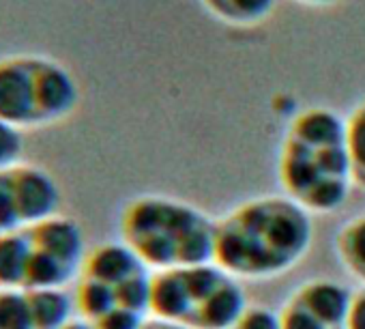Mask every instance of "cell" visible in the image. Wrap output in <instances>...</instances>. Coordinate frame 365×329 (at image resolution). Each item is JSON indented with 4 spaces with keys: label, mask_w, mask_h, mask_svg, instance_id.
<instances>
[{
    "label": "cell",
    "mask_w": 365,
    "mask_h": 329,
    "mask_svg": "<svg viewBox=\"0 0 365 329\" xmlns=\"http://www.w3.org/2000/svg\"><path fill=\"white\" fill-rule=\"evenodd\" d=\"M312 241L309 211L286 194L256 196L217 220L215 265L239 280H271L297 267Z\"/></svg>",
    "instance_id": "obj_1"
},
{
    "label": "cell",
    "mask_w": 365,
    "mask_h": 329,
    "mask_svg": "<svg viewBox=\"0 0 365 329\" xmlns=\"http://www.w3.org/2000/svg\"><path fill=\"white\" fill-rule=\"evenodd\" d=\"M217 220L163 194L129 198L118 216L120 241L155 273L215 263Z\"/></svg>",
    "instance_id": "obj_2"
},
{
    "label": "cell",
    "mask_w": 365,
    "mask_h": 329,
    "mask_svg": "<svg viewBox=\"0 0 365 329\" xmlns=\"http://www.w3.org/2000/svg\"><path fill=\"white\" fill-rule=\"evenodd\" d=\"M241 280L215 263L155 271L150 314L192 329H230L247 310Z\"/></svg>",
    "instance_id": "obj_3"
},
{
    "label": "cell",
    "mask_w": 365,
    "mask_h": 329,
    "mask_svg": "<svg viewBox=\"0 0 365 329\" xmlns=\"http://www.w3.org/2000/svg\"><path fill=\"white\" fill-rule=\"evenodd\" d=\"M277 179L288 198L309 213H335L350 188V157L344 146L305 144L284 138L277 157Z\"/></svg>",
    "instance_id": "obj_4"
},
{
    "label": "cell",
    "mask_w": 365,
    "mask_h": 329,
    "mask_svg": "<svg viewBox=\"0 0 365 329\" xmlns=\"http://www.w3.org/2000/svg\"><path fill=\"white\" fill-rule=\"evenodd\" d=\"M33 69L39 127L63 123L80 106V84L76 76L61 61L43 54H33Z\"/></svg>",
    "instance_id": "obj_5"
},
{
    "label": "cell",
    "mask_w": 365,
    "mask_h": 329,
    "mask_svg": "<svg viewBox=\"0 0 365 329\" xmlns=\"http://www.w3.org/2000/svg\"><path fill=\"white\" fill-rule=\"evenodd\" d=\"M0 118L20 127H39L33 54L0 59Z\"/></svg>",
    "instance_id": "obj_6"
},
{
    "label": "cell",
    "mask_w": 365,
    "mask_h": 329,
    "mask_svg": "<svg viewBox=\"0 0 365 329\" xmlns=\"http://www.w3.org/2000/svg\"><path fill=\"white\" fill-rule=\"evenodd\" d=\"M9 177L22 228H31L58 216L63 194L50 171L37 163L22 161L20 166L9 171Z\"/></svg>",
    "instance_id": "obj_7"
},
{
    "label": "cell",
    "mask_w": 365,
    "mask_h": 329,
    "mask_svg": "<svg viewBox=\"0 0 365 329\" xmlns=\"http://www.w3.org/2000/svg\"><path fill=\"white\" fill-rule=\"evenodd\" d=\"M150 273L153 271L123 241H108L99 243L86 254L80 275L108 284L118 293V288H123L125 284Z\"/></svg>",
    "instance_id": "obj_8"
},
{
    "label": "cell",
    "mask_w": 365,
    "mask_h": 329,
    "mask_svg": "<svg viewBox=\"0 0 365 329\" xmlns=\"http://www.w3.org/2000/svg\"><path fill=\"white\" fill-rule=\"evenodd\" d=\"M26 231L31 235L35 250L63 260L65 265H69L82 273L88 252H86L82 226L76 220L58 213V216H54L46 222H39Z\"/></svg>",
    "instance_id": "obj_9"
},
{
    "label": "cell",
    "mask_w": 365,
    "mask_h": 329,
    "mask_svg": "<svg viewBox=\"0 0 365 329\" xmlns=\"http://www.w3.org/2000/svg\"><path fill=\"white\" fill-rule=\"evenodd\" d=\"M297 303L309 310L316 318L333 329H346L348 310L352 303V293L335 280L318 278L301 284L292 295Z\"/></svg>",
    "instance_id": "obj_10"
},
{
    "label": "cell",
    "mask_w": 365,
    "mask_h": 329,
    "mask_svg": "<svg viewBox=\"0 0 365 329\" xmlns=\"http://www.w3.org/2000/svg\"><path fill=\"white\" fill-rule=\"evenodd\" d=\"M33 252L26 228L0 235V290H26Z\"/></svg>",
    "instance_id": "obj_11"
},
{
    "label": "cell",
    "mask_w": 365,
    "mask_h": 329,
    "mask_svg": "<svg viewBox=\"0 0 365 329\" xmlns=\"http://www.w3.org/2000/svg\"><path fill=\"white\" fill-rule=\"evenodd\" d=\"M37 329H65L73 320V297L65 288L26 290Z\"/></svg>",
    "instance_id": "obj_12"
},
{
    "label": "cell",
    "mask_w": 365,
    "mask_h": 329,
    "mask_svg": "<svg viewBox=\"0 0 365 329\" xmlns=\"http://www.w3.org/2000/svg\"><path fill=\"white\" fill-rule=\"evenodd\" d=\"M202 5L230 26L252 29L273 14L277 0H207Z\"/></svg>",
    "instance_id": "obj_13"
},
{
    "label": "cell",
    "mask_w": 365,
    "mask_h": 329,
    "mask_svg": "<svg viewBox=\"0 0 365 329\" xmlns=\"http://www.w3.org/2000/svg\"><path fill=\"white\" fill-rule=\"evenodd\" d=\"M335 250L348 273L365 284V213L341 226L335 237Z\"/></svg>",
    "instance_id": "obj_14"
},
{
    "label": "cell",
    "mask_w": 365,
    "mask_h": 329,
    "mask_svg": "<svg viewBox=\"0 0 365 329\" xmlns=\"http://www.w3.org/2000/svg\"><path fill=\"white\" fill-rule=\"evenodd\" d=\"M346 148L352 183L365 190V99L346 116Z\"/></svg>",
    "instance_id": "obj_15"
},
{
    "label": "cell",
    "mask_w": 365,
    "mask_h": 329,
    "mask_svg": "<svg viewBox=\"0 0 365 329\" xmlns=\"http://www.w3.org/2000/svg\"><path fill=\"white\" fill-rule=\"evenodd\" d=\"M0 329H37L26 290H0Z\"/></svg>",
    "instance_id": "obj_16"
},
{
    "label": "cell",
    "mask_w": 365,
    "mask_h": 329,
    "mask_svg": "<svg viewBox=\"0 0 365 329\" xmlns=\"http://www.w3.org/2000/svg\"><path fill=\"white\" fill-rule=\"evenodd\" d=\"M24 129L0 118V173H9L22 163Z\"/></svg>",
    "instance_id": "obj_17"
},
{
    "label": "cell",
    "mask_w": 365,
    "mask_h": 329,
    "mask_svg": "<svg viewBox=\"0 0 365 329\" xmlns=\"http://www.w3.org/2000/svg\"><path fill=\"white\" fill-rule=\"evenodd\" d=\"M22 228L9 173H0V235Z\"/></svg>",
    "instance_id": "obj_18"
},
{
    "label": "cell",
    "mask_w": 365,
    "mask_h": 329,
    "mask_svg": "<svg viewBox=\"0 0 365 329\" xmlns=\"http://www.w3.org/2000/svg\"><path fill=\"white\" fill-rule=\"evenodd\" d=\"M230 329H282L279 312H273L269 308H247L245 314L235 323Z\"/></svg>",
    "instance_id": "obj_19"
},
{
    "label": "cell",
    "mask_w": 365,
    "mask_h": 329,
    "mask_svg": "<svg viewBox=\"0 0 365 329\" xmlns=\"http://www.w3.org/2000/svg\"><path fill=\"white\" fill-rule=\"evenodd\" d=\"M346 329H365V288L352 293Z\"/></svg>",
    "instance_id": "obj_20"
},
{
    "label": "cell",
    "mask_w": 365,
    "mask_h": 329,
    "mask_svg": "<svg viewBox=\"0 0 365 329\" xmlns=\"http://www.w3.org/2000/svg\"><path fill=\"white\" fill-rule=\"evenodd\" d=\"M140 329H192L187 325H180V323H172V320H163V318H148Z\"/></svg>",
    "instance_id": "obj_21"
},
{
    "label": "cell",
    "mask_w": 365,
    "mask_h": 329,
    "mask_svg": "<svg viewBox=\"0 0 365 329\" xmlns=\"http://www.w3.org/2000/svg\"><path fill=\"white\" fill-rule=\"evenodd\" d=\"M65 329H95L91 323H86V320H82V318H78V320H71Z\"/></svg>",
    "instance_id": "obj_22"
},
{
    "label": "cell",
    "mask_w": 365,
    "mask_h": 329,
    "mask_svg": "<svg viewBox=\"0 0 365 329\" xmlns=\"http://www.w3.org/2000/svg\"><path fill=\"white\" fill-rule=\"evenodd\" d=\"M202 3H207V0H202Z\"/></svg>",
    "instance_id": "obj_23"
}]
</instances>
